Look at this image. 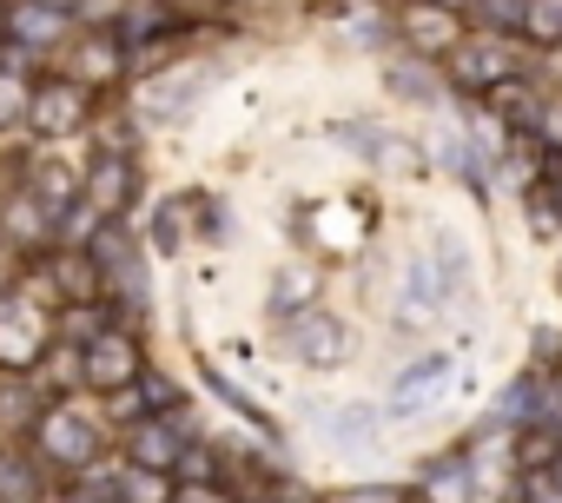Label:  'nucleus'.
I'll use <instances>...</instances> for the list:
<instances>
[{
  "mask_svg": "<svg viewBox=\"0 0 562 503\" xmlns=\"http://www.w3.org/2000/svg\"><path fill=\"white\" fill-rule=\"evenodd\" d=\"M443 371H450V358H424V365H411V371H404V384H411V391H424V384H437Z\"/></svg>",
  "mask_w": 562,
  "mask_h": 503,
  "instance_id": "f03ea898",
  "label": "nucleus"
},
{
  "mask_svg": "<svg viewBox=\"0 0 562 503\" xmlns=\"http://www.w3.org/2000/svg\"><path fill=\"white\" fill-rule=\"evenodd\" d=\"M285 345H292L305 365H318V371H325V365H338V358L351 351V338H345V325H338L331 312H305V318L292 325V338H285Z\"/></svg>",
  "mask_w": 562,
  "mask_h": 503,
  "instance_id": "f257e3e1",
  "label": "nucleus"
}]
</instances>
